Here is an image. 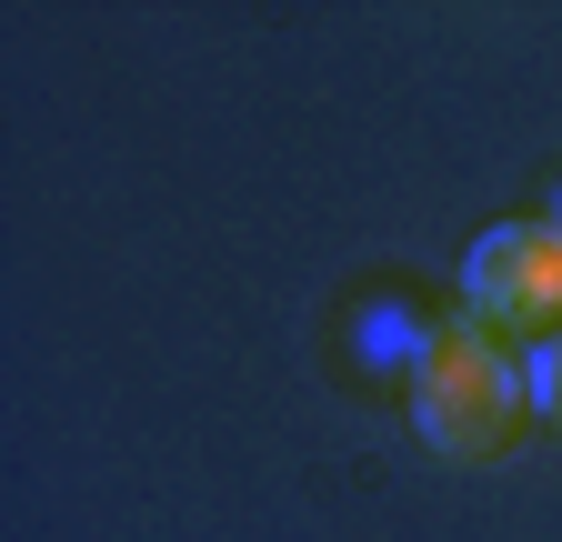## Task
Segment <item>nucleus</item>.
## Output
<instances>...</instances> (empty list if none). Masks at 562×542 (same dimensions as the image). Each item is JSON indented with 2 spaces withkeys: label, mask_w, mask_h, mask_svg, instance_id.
Returning <instances> with one entry per match:
<instances>
[{
  "label": "nucleus",
  "mask_w": 562,
  "mask_h": 542,
  "mask_svg": "<svg viewBox=\"0 0 562 542\" xmlns=\"http://www.w3.org/2000/svg\"><path fill=\"white\" fill-rule=\"evenodd\" d=\"M412 422L442 462H503L532 422V372L482 321H452L412 352Z\"/></svg>",
  "instance_id": "nucleus-1"
},
{
  "label": "nucleus",
  "mask_w": 562,
  "mask_h": 542,
  "mask_svg": "<svg viewBox=\"0 0 562 542\" xmlns=\"http://www.w3.org/2000/svg\"><path fill=\"white\" fill-rule=\"evenodd\" d=\"M462 321L492 342H552L562 331V222H492L462 251Z\"/></svg>",
  "instance_id": "nucleus-2"
},
{
  "label": "nucleus",
  "mask_w": 562,
  "mask_h": 542,
  "mask_svg": "<svg viewBox=\"0 0 562 542\" xmlns=\"http://www.w3.org/2000/svg\"><path fill=\"white\" fill-rule=\"evenodd\" d=\"M522 372H532V422H552V432H562V331L522 352Z\"/></svg>",
  "instance_id": "nucleus-3"
},
{
  "label": "nucleus",
  "mask_w": 562,
  "mask_h": 542,
  "mask_svg": "<svg viewBox=\"0 0 562 542\" xmlns=\"http://www.w3.org/2000/svg\"><path fill=\"white\" fill-rule=\"evenodd\" d=\"M552 222H562V212H552Z\"/></svg>",
  "instance_id": "nucleus-4"
}]
</instances>
